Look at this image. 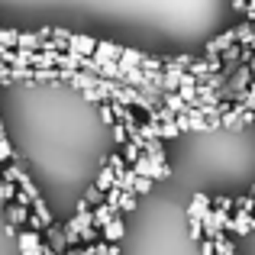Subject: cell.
Returning <instances> with one entry per match:
<instances>
[{"label":"cell","mask_w":255,"mask_h":255,"mask_svg":"<svg viewBox=\"0 0 255 255\" xmlns=\"http://www.w3.org/2000/svg\"><path fill=\"white\" fill-rule=\"evenodd\" d=\"M152 184H155L152 178H136V187H132V191H136V197H139V194H149Z\"/></svg>","instance_id":"27"},{"label":"cell","mask_w":255,"mask_h":255,"mask_svg":"<svg viewBox=\"0 0 255 255\" xmlns=\"http://www.w3.org/2000/svg\"><path fill=\"white\" fill-rule=\"evenodd\" d=\"M84 200H87V204H91V207H97V204H104V191H100V187H87V191H84Z\"/></svg>","instance_id":"20"},{"label":"cell","mask_w":255,"mask_h":255,"mask_svg":"<svg viewBox=\"0 0 255 255\" xmlns=\"http://www.w3.org/2000/svg\"><path fill=\"white\" fill-rule=\"evenodd\" d=\"M139 155H142V149H139L136 142H126V145H123V158H126V165H132Z\"/></svg>","instance_id":"21"},{"label":"cell","mask_w":255,"mask_h":255,"mask_svg":"<svg viewBox=\"0 0 255 255\" xmlns=\"http://www.w3.org/2000/svg\"><path fill=\"white\" fill-rule=\"evenodd\" d=\"M210 197H207V194H194V200L191 204H187V220H204V213L210 210Z\"/></svg>","instance_id":"6"},{"label":"cell","mask_w":255,"mask_h":255,"mask_svg":"<svg viewBox=\"0 0 255 255\" xmlns=\"http://www.w3.org/2000/svg\"><path fill=\"white\" fill-rule=\"evenodd\" d=\"M233 42H236V26L226 29V32H220L217 39H210V42H207V55H220V52H226Z\"/></svg>","instance_id":"4"},{"label":"cell","mask_w":255,"mask_h":255,"mask_svg":"<svg viewBox=\"0 0 255 255\" xmlns=\"http://www.w3.org/2000/svg\"><path fill=\"white\" fill-rule=\"evenodd\" d=\"M81 97L87 100V104H104V91H100V87H87V91H81Z\"/></svg>","instance_id":"19"},{"label":"cell","mask_w":255,"mask_h":255,"mask_svg":"<svg viewBox=\"0 0 255 255\" xmlns=\"http://www.w3.org/2000/svg\"><path fill=\"white\" fill-rule=\"evenodd\" d=\"M142 62H145V52H139V49L120 52V65H123V68H142Z\"/></svg>","instance_id":"10"},{"label":"cell","mask_w":255,"mask_h":255,"mask_svg":"<svg viewBox=\"0 0 255 255\" xmlns=\"http://www.w3.org/2000/svg\"><path fill=\"white\" fill-rule=\"evenodd\" d=\"M213 249H217V255H236V246H233L223 233H220V236H213Z\"/></svg>","instance_id":"15"},{"label":"cell","mask_w":255,"mask_h":255,"mask_svg":"<svg viewBox=\"0 0 255 255\" xmlns=\"http://www.w3.org/2000/svg\"><path fill=\"white\" fill-rule=\"evenodd\" d=\"M62 255H91V252H87V246H84V249H68V252H62Z\"/></svg>","instance_id":"31"},{"label":"cell","mask_w":255,"mask_h":255,"mask_svg":"<svg viewBox=\"0 0 255 255\" xmlns=\"http://www.w3.org/2000/svg\"><path fill=\"white\" fill-rule=\"evenodd\" d=\"M233 10H236V13H246V10H249V0H233Z\"/></svg>","instance_id":"30"},{"label":"cell","mask_w":255,"mask_h":255,"mask_svg":"<svg viewBox=\"0 0 255 255\" xmlns=\"http://www.w3.org/2000/svg\"><path fill=\"white\" fill-rule=\"evenodd\" d=\"M117 213H120L117 207H110V204H97V207H94V226H97V230H104V226L110 223Z\"/></svg>","instance_id":"9"},{"label":"cell","mask_w":255,"mask_h":255,"mask_svg":"<svg viewBox=\"0 0 255 255\" xmlns=\"http://www.w3.org/2000/svg\"><path fill=\"white\" fill-rule=\"evenodd\" d=\"M174 136H181V129H178V123L174 120H168V123H158V139H174Z\"/></svg>","instance_id":"16"},{"label":"cell","mask_w":255,"mask_h":255,"mask_svg":"<svg viewBox=\"0 0 255 255\" xmlns=\"http://www.w3.org/2000/svg\"><path fill=\"white\" fill-rule=\"evenodd\" d=\"M16 191H19V187L13 184V181L0 178V204H13V200H16Z\"/></svg>","instance_id":"14"},{"label":"cell","mask_w":255,"mask_h":255,"mask_svg":"<svg viewBox=\"0 0 255 255\" xmlns=\"http://www.w3.org/2000/svg\"><path fill=\"white\" fill-rule=\"evenodd\" d=\"M252 220H255V213H243V210L230 213L226 233H236V236H249V233H252Z\"/></svg>","instance_id":"2"},{"label":"cell","mask_w":255,"mask_h":255,"mask_svg":"<svg viewBox=\"0 0 255 255\" xmlns=\"http://www.w3.org/2000/svg\"><path fill=\"white\" fill-rule=\"evenodd\" d=\"M3 207H6V204H0V213H3Z\"/></svg>","instance_id":"34"},{"label":"cell","mask_w":255,"mask_h":255,"mask_svg":"<svg viewBox=\"0 0 255 255\" xmlns=\"http://www.w3.org/2000/svg\"><path fill=\"white\" fill-rule=\"evenodd\" d=\"M132 210H136V194L123 191V197H120V213H132Z\"/></svg>","instance_id":"17"},{"label":"cell","mask_w":255,"mask_h":255,"mask_svg":"<svg viewBox=\"0 0 255 255\" xmlns=\"http://www.w3.org/2000/svg\"><path fill=\"white\" fill-rule=\"evenodd\" d=\"M32 213H36V217L42 220V226H45V230H49V226L55 223V217H52V210L45 207V200H42V197H36V200H32Z\"/></svg>","instance_id":"13"},{"label":"cell","mask_w":255,"mask_h":255,"mask_svg":"<svg viewBox=\"0 0 255 255\" xmlns=\"http://www.w3.org/2000/svg\"><path fill=\"white\" fill-rule=\"evenodd\" d=\"M0 136H3V123H0Z\"/></svg>","instance_id":"33"},{"label":"cell","mask_w":255,"mask_h":255,"mask_svg":"<svg viewBox=\"0 0 255 255\" xmlns=\"http://www.w3.org/2000/svg\"><path fill=\"white\" fill-rule=\"evenodd\" d=\"M113 184H117V171H113L110 165H104V168L97 171V181H94V187H100V191L107 194V191H110Z\"/></svg>","instance_id":"11"},{"label":"cell","mask_w":255,"mask_h":255,"mask_svg":"<svg viewBox=\"0 0 255 255\" xmlns=\"http://www.w3.org/2000/svg\"><path fill=\"white\" fill-rule=\"evenodd\" d=\"M100 120H104L107 126H113V123H117V117H113V107H110V100H104V104H100Z\"/></svg>","instance_id":"25"},{"label":"cell","mask_w":255,"mask_h":255,"mask_svg":"<svg viewBox=\"0 0 255 255\" xmlns=\"http://www.w3.org/2000/svg\"><path fill=\"white\" fill-rule=\"evenodd\" d=\"M142 152L149 158H155V162H165V145H162V139H145V142H142Z\"/></svg>","instance_id":"12"},{"label":"cell","mask_w":255,"mask_h":255,"mask_svg":"<svg viewBox=\"0 0 255 255\" xmlns=\"http://www.w3.org/2000/svg\"><path fill=\"white\" fill-rule=\"evenodd\" d=\"M104 165H110V168L117 171V174L129 168V165H126V158H123V155H117V152H113V155H107V162H104Z\"/></svg>","instance_id":"22"},{"label":"cell","mask_w":255,"mask_h":255,"mask_svg":"<svg viewBox=\"0 0 255 255\" xmlns=\"http://www.w3.org/2000/svg\"><path fill=\"white\" fill-rule=\"evenodd\" d=\"M249 10H255V0H249Z\"/></svg>","instance_id":"32"},{"label":"cell","mask_w":255,"mask_h":255,"mask_svg":"<svg viewBox=\"0 0 255 255\" xmlns=\"http://www.w3.org/2000/svg\"><path fill=\"white\" fill-rule=\"evenodd\" d=\"M120 52H123V45H117V42H97V49H94V62H120Z\"/></svg>","instance_id":"3"},{"label":"cell","mask_w":255,"mask_h":255,"mask_svg":"<svg viewBox=\"0 0 255 255\" xmlns=\"http://www.w3.org/2000/svg\"><path fill=\"white\" fill-rule=\"evenodd\" d=\"M249 194H252V197H255V187H252V191H249Z\"/></svg>","instance_id":"35"},{"label":"cell","mask_w":255,"mask_h":255,"mask_svg":"<svg viewBox=\"0 0 255 255\" xmlns=\"http://www.w3.org/2000/svg\"><path fill=\"white\" fill-rule=\"evenodd\" d=\"M3 217H6V223H13V226H23V230H26V223H29V207L6 204V207H3Z\"/></svg>","instance_id":"5"},{"label":"cell","mask_w":255,"mask_h":255,"mask_svg":"<svg viewBox=\"0 0 255 255\" xmlns=\"http://www.w3.org/2000/svg\"><path fill=\"white\" fill-rule=\"evenodd\" d=\"M120 197H123V191H120V187H110V191L104 194V204H110V207L120 210Z\"/></svg>","instance_id":"26"},{"label":"cell","mask_w":255,"mask_h":255,"mask_svg":"<svg viewBox=\"0 0 255 255\" xmlns=\"http://www.w3.org/2000/svg\"><path fill=\"white\" fill-rule=\"evenodd\" d=\"M210 204H213V210H226V213H233V197H210Z\"/></svg>","instance_id":"24"},{"label":"cell","mask_w":255,"mask_h":255,"mask_svg":"<svg viewBox=\"0 0 255 255\" xmlns=\"http://www.w3.org/2000/svg\"><path fill=\"white\" fill-rule=\"evenodd\" d=\"M123 233H126V226H123V220H120V213H117V217H113L110 223L100 230V236H104L107 243H120V239H123Z\"/></svg>","instance_id":"7"},{"label":"cell","mask_w":255,"mask_h":255,"mask_svg":"<svg viewBox=\"0 0 255 255\" xmlns=\"http://www.w3.org/2000/svg\"><path fill=\"white\" fill-rule=\"evenodd\" d=\"M97 226H84V230H81V243L84 246H91V243H97Z\"/></svg>","instance_id":"28"},{"label":"cell","mask_w":255,"mask_h":255,"mask_svg":"<svg viewBox=\"0 0 255 255\" xmlns=\"http://www.w3.org/2000/svg\"><path fill=\"white\" fill-rule=\"evenodd\" d=\"M187 233H191L194 243H200V239H204V223H200V220H187Z\"/></svg>","instance_id":"23"},{"label":"cell","mask_w":255,"mask_h":255,"mask_svg":"<svg viewBox=\"0 0 255 255\" xmlns=\"http://www.w3.org/2000/svg\"><path fill=\"white\" fill-rule=\"evenodd\" d=\"M45 243H49V246H52V249H55L58 255H62V252H68V243H65V233H62V226H55V223H52L49 230H45Z\"/></svg>","instance_id":"8"},{"label":"cell","mask_w":255,"mask_h":255,"mask_svg":"<svg viewBox=\"0 0 255 255\" xmlns=\"http://www.w3.org/2000/svg\"><path fill=\"white\" fill-rule=\"evenodd\" d=\"M200 255H217V249H213V239H200Z\"/></svg>","instance_id":"29"},{"label":"cell","mask_w":255,"mask_h":255,"mask_svg":"<svg viewBox=\"0 0 255 255\" xmlns=\"http://www.w3.org/2000/svg\"><path fill=\"white\" fill-rule=\"evenodd\" d=\"M6 162H13V145L6 136H0V165H6Z\"/></svg>","instance_id":"18"},{"label":"cell","mask_w":255,"mask_h":255,"mask_svg":"<svg viewBox=\"0 0 255 255\" xmlns=\"http://www.w3.org/2000/svg\"><path fill=\"white\" fill-rule=\"evenodd\" d=\"M16 246H19V255H45V249H49L42 233H36V230H19Z\"/></svg>","instance_id":"1"}]
</instances>
